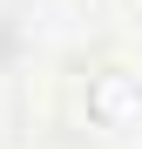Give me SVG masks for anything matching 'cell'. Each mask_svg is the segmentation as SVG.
<instances>
[{"label":"cell","mask_w":142,"mask_h":149,"mask_svg":"<svg viewBox=\"0 0 142 149\" xmlns=\"http://www.w3.org/2000/svg\"><path fill=\"white\" fill-rule=\"evenodd\" d=\"M81 115H88L102 136H135V129H142V74L115 68V61L88 68V74H81Z\"/></svg>","instance_id":"obj_1"}]
</instances>
